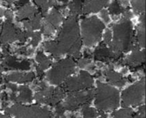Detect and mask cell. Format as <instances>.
Instances as JSON below:
<instances>
[{"label": "cell", "mask_w": 146, "mask_h": 118, "mask_svg": "<svg viewBox=\"0 0 146 118\" xmlns=\"http://www.w3.org/2000/svg\"><path fill=\"white\" fill-rule=\"evenodd\" d=\"M55 43L56 47V57H60L64 54H72L74 57L78 56L81 40L79 36L78 22L74 15L66 20Z\"/></svg>", "instance_id": "1"}, {"label": "cell", "mask_w": 146, "mask_h": 118, "mask_svg": "<svg viewBox=\"0 0 146 118\" xmlns=\"http://www.w3.org/2000/svg\"><path fill=\"white\" fill-rule=\"evenodd\" d=\"M113 40H111V50L119 57L123 52L130 49L137 50V46L133 42V31L132 23L128 20H124L113 27Z\"/></svg>", "instance_id": "2"}, {"label": "cell", "mask_w": 146, "mask_h": 118, "mask_svg": "<svg viewBox=\"0 0 146 118\" xmlns=\"http://www.w3.org/2000/svg\"><path fill=\"white\" fill-rule=\"evenodd\" d=\"M95 105L100 111H110L115 109L119 105L118 91L102 83H98V88L95 93Z\"/></svg>", "instance_id": "3"}, {"label": "cell", "mask_w": 146, "mask_h": 118, "mask_svg": "<svg viewBox=\"0 0 146 118\" xmlns=\"http://www.w3.org/2000/svg\"><path fill=\"white\" fill-rule=\"evenodd\" d=\"M104 28V23L95 16L84 20L82 22V32L85 44L92 46L98 43L101 37Z\"/></svg>", "instance_id": "4"}, {"label": "cell", "mask_w": 146, "mask_h": 118, "mask_svg": "<svg viewBox=\"0 0 146 118\" xmlns=\"http://www.w3.org/2000/svg\"><path fill=\"white\" fill-rule=\"evenodd\" d=\"M6 112L15 118H53L50 111L37 106H26L21 104H15L8 108Z\"/></svg>", "instance_id": "5"}, {"label": "cell", "mask_w": 146, "mask_h": 118, "mask_svg": "<svg viewBox=\"0 0 146 118\" xmlns=\"http://www.w3.org/2000/svg\"><path fill=\"white\" fill-rule=\"evenodd\" d=\"M74 67L75 63L72 59L62 60L53 66L52 69L47 74V79L53 84H60L74 72Z\"/></svg>", "instance_id": "6"}, {"label": "cell", "mask_w": 146, "mask_h": 118, "mask_svg": "<svg viewBox=\"0 0 146 118\" xmlns=\"http://www.w3.org/2000/svg\"><path fill=\"white\" fill-rule=\"evenodd\" d=\"M145 97V80L130 86L122 94L123 104L125 106H138Z\"/></svg>", "instance_id": "7"}, {"label": "cell", "mask_w": 146, "mask_h": 118, "mask_svg": "<svg viewBox=\"0 0 146 118\" xmlns=\"http://www.w3.org/2000/svg\"><path fill=\"white\" fill-rule=\"evenodd\" d=\"M95 93L92 90L87 91H76L72 92V94L67 98L64 104L62 105L65 110L74 111L81 106L87 105L93 98Z\"/></svg>", "instance_id": "8"}, {"label": "cell", "mask_w": 146, "mask_h": 118, "mask_svg": "<svg viewBox=\"0 0 146 118\" xmlns=\"http://www.w3.org/2000/svg\"><path fill=\"white\" fill-rule=\"evenodd\" d=\"M64 94L65 92L62 88L54 89L52 88L44 87L35 94V100L40 104L55 106L64 98Z\"/></svg>", "instance_id": "9"}, {"label": "cell", "mask_w": 146, "mask_h": 118, "mask_svg": "<svg viewBox=\"0 0 146 118\" xmlns=\"http://www.w3.org/2000/svg\"><path fill=\"white\" fill-rule=\"evenodd\" d=\"M2 33L0 36V41L3 43H9L11 42L18 40L19 35L21 32L19 29H17L10 20H7L3 27H2Z\"/></svg>", "instance_id": "10"}, {"label": "cell", "mask_w": 146, "mask_h": 118, "mask_svg": "<svg viewBox=\"0 0 146 118\" xmlns=\"http://www.w3.org/2000/svg\"><path fill=\"white\" fill-rule=\"evenodd\" d=\"M62 19V17L61 14L56 9H53L45 19V22L43 26V32L46 35L52 33L60 24Z\"/></svg>", "instance_id": "11"}, {"label": "cell", "mask_w": 146, "mask_h": 118, "mask_svg": "<svg viewBox=\"0 0 146 118\" xmlns=\"http://www.w3.org/2000/svg\"><path fill=\"white\" fill-rule=\"evenodd\" d=\"M3 65L8 69H20V70H28L30 68V63L27 60L18 61L13 56H6L3 61Z\"/></svg>", "instance_id": "12"}, {"label": "cell", "mask_w": 146, "mask_h": 118, "mask_svg": "<svg viewBox=\"0 0 146 118\" xmlns=\"http://www.w3.org/2000/svg\"><path fill=\"white\" fill-rule=\"evenodd\" d=\"M145 51L135 50L130 56H128L125 60V64L131 66L132 68H139L145 63Z\"/></svg>", "instance_id": "13"}, {"label": "cell", "mask_w": 146, "mask_h": 118, "mask_svg": "<svg viewBox=\"0 0 146 118\" xmlns=\"http://www.w3.org/2000/svg\"><path fill=\"white\" fill-rule=\"evenodd\" d=\"M94 57L98 60L101 61H110L114 59H118L119 56L116 55L111 49L106 48L104 45L99 46L94 52Z\"/></svg>", "instance_id": "14"}, {"label": "cell", "mask_w": 146, "mask_h": 118, "mask_svg": "<svg viewBox=\"0 0 146 118\" xmlns=\"http://www.w3.org/2000/svg\"><path fill=\"white\" fill-rule=\"evenodd\" d=\"M62 89L64 91H68L72 93V92H76L85 89V87L79 76V77H69L68 79H67L62 86Z\"/></svg>", "instance_id": "15"}, {"label": "cell", "mask_w": 146, "mask_h": 118, "mask_svg": "<svg viewBox=\"0 0 146 118\" xmlns=\"http://www.w3.org/2000/svg\"><path fill=\"white\" fill-rule=\"evenodd\" d=\"M107 3L108 0H84L82 10L86 14L90 12H97L99 11Z\"/></svg>", "instance_id": "16"}, {"label": "cell", "mask_w": 146, "mask_h": 118, "mask_svg": "<svg viewBox=\"0 0 146 118\" xmlns=\"http://www.w3.org/2000/svg\"><path fill=\"white\" fill-rule=\"evenodd\" d=\"M35 76L33 72L29 73H13L7 76L6 80L10 82H16V83H28L34 79Z\"/></svg>", "instance_id": "17"}, {"label": "cell", "mask_w": 146, "mask_h": 118, "mask_svg": "<svg viewBox=\"0 0 146 118\" xmlns=\"http://www.w3.org/2000/svg\"><path fill=\"white\" fill-rule=\"evenodd\" d=\"M105 76L107 77V80L110 83L115 84L116 86L121 87L126 83V80L124 79V77L113 70H107L105 72Z\"/></svg>", "instance_id": "18"}, {"label": "cell", "mask_w": 146, "mask_h": 118, "mask_svg": "<svg viewBox=\"0 0 146 118\" xmlns=\"http://www.w3.org/2000/svg\"><path fill=\"white\" fill-rule=\"evenodd\" d=\"M19 95L16 97V104L29 103L32 101V92L27 86H21L18 88Z\"/></svg>", "instance_id": "19"}, {"label": "cell", "mask_w": 146, "mask_h": 118, "mask_svg": "<svg viewBox=\"0 0 146 118\" xmlns=\"http://www.w3.org/2000/svg\"><path fill=\"white\" fill-rule=\"evenodd\" d=\"M40 23H41V15L37 14V15L30 17L28 20L25 21L24 26L27 29V31H33V30L39 28Z\"/></svg>", "instance_id": "20"}, {"label": "cell", "mask_w": 146, "mask_h": 118, "mask_svg": "<svg viewBox=\"0 0 146 118\" xmlns=\"http://www.w3.org/2000/svg\"><path fill=\"white\" fill-rule=\"evenodd\" d=\"M35 14V9L33 7L30 5H23L22 8L19 10L18 13V19L19 20H25L27 18H30L33 16Z\"/></svg>", "instance_id": "21"}, {"label": "cell", "mask_w": 146, "mask_h": 118, "mask_svg": "<svg viewBox=\"0 0 146 118\" xmlns=\"http://www.w3.org/2000/svg\"><path fill=\"white\" fill-rule=\"evenodd\" d=\"M36 60L38 62V68L41 69L42 71L47 69L50 66V64H51L50 60L42 52H38L37 54V55H36Z\"/></svg>", "instance_id": "22"}, {"label": "cell", "mask_w": 146, "mask_h": 118, "mask_svg": "<svg viewBox=\"0 0 146 118\" xmlns=\"http://www.w3.org/2000/svg\"><path fill=\"white\" fill-rule=\"evenodd\" d=\"M113 118H134V113L130 108L121 109L112 114Z\"/></svg>", "instance_id": "23"}, {"label": "cell", "mask_w": 146, "mask_h": 118, "mask_svg": "<svg viewBox=\"0 0 146 118\" xmlns=\"http://www.w3.org/2000/svg\"><path fill=\"white\" fill-rule=\"evenodd\" d=\"M138 30V42L139 46L144 47L145 46V20L144 15L142 16V24L139 26Z\"/></svg>", "instance_id": "24"}, {"label": "cell", "mask_w": 146, "mask_h": 118, "mask_svg": "<svg viewBox=\"0 0 146 118\" xmlns=\"http://www.w3.org/2000/svg\"><path fill=\"white\" fill-rule=\"evenodd\" d=\"M82 1L83 0H73L70 3V9L74 15L80 14L82 11Z\"/></svg>", "instance_id": "25"}, {"label": "cell", "mask_w": 146, "mask_h": 118, "mask_svg": "<svg viewBox=\"0 0 146 118\" xmlns=\"http://www.w3.org/2000/svg\"><path fill=\"white\" fill-rule=\"evenodd\" d=\"M82 114L85 117V118H95L97 117L98 113L97 111L88 106V105H85L82 107Z\"/></svg>", "instance_id": "26"}, {"label": "cell", "mask_w": 146, "mask_h": 118, "mask_svg": "<svg viewBox=\"0 0 146 118\" xmlns=\"http://www.w3.org/2000/svg\"><path fill=\"white\" fill-rule=\"evenodd\" d=\"M133 7L137 13L143 12L145 9V0H133Z\"/></svg>", "instance_id": "27"}, {"label": "cell", "mask_w": 146, "mask_h": 118, "mask_svg": "<svg viewBox=\"0 0 146 118\" xmlns=\"http://www.w3.org/2000/svg\"><path fill=\"white\" fill-rule=\"evenodd\" d=\"M110 11L111 14H121L123 10H122V8L120 6L119 3L117 1H115L111 3L110 7Z\"/></svg>", "instance_id": "28"}, {"label": "cell", "mask_w": 146, "mask_h": 118, "mask_svg": "<svg viewBox=\"0 0 146 118\" xmlns=\"http://www.w3.org/2000/svg\"><path fill=\"white\" fill-rule=\"evenodd\" d=\"M41 40V34L39 32H35L32 34V41H31V44L35 47L37 46V44L39 43V41Z\"/></svg>", "instance_id": "29"}, {"label": "cell", "mask_w": 146, "mask_h": 118, "mask_svg": "<svg viewBox=\"0 0 146 118\" xmlns=\"http://www.w3.org/2000/svg\"><path fill=\"white\" fill-rule=\"evenodd\" d=\"M64 111H65V109H64L63 106L58 103L57 106H56V117L58 118H62L64 117Z\"/></svg>", "instance_id": "30"}, {"label": "cell", "mask_w": 146, "mask_h": 118, "mask_svg": "<svg viewBox=\"0 0 146 118\" xmlns=\"http://www.w3.org/2000/svg\"><path fill=\"white\" fill-rule=\"evenodd\" d=\"M35 3L40 7V8H42V9H43V12L44 11H46L47 9H48V8H49V3H48V2H47V0H35Z\"/></svg>", "instance_id": "31"}, {"label": "cell", "mask_w": 146, "mask_h": 118, "mask_svg": "<svg viewBox=\"0 0 146 118\" xmlns=\"http://www.w3.org/2000/svg\"><path fill=\"white\" fill-rule=\"evenodd\" d=\"M145 106H141L139 110V111L134 114V118H145Z\"/></svg>", "instance_id": "32"}, {"label": "cell", "mask_w": 146, "mask_h": 118, "mask_svg": "<svg viewBox=\"0 0 146 118\" xmlns=\"http://www.w3.org/2000/svg\"><path fill=\"white\" fill-rule=\"evenodd\" d=\"M111 40H112V34H111V31H107L104 34V42L105 43L107 44H110L111 43Z\"/></svg>", "instance_id": "33"}, {"label": "cell", "mask_w": 146, "mask_h": 118, "mask_svg": "<svg viewBox=\"0 0 146 118\" xmlns=\"http://www.w3.org/2000/svg\"><path fill=\"white\" fill-rule=\"evenodd\" d=\"M7 87H8L9 88H10V89H11L12 93H15L16 91H18V88H17V87H16V85H15V84L8 83V84H7Z\"/></svg>", "instance_id": "34"}, {"label": "cell", "mask_w": 146, "mask_h": 118, "mask_svg": "<svg viewBox=\"0 0 146 118\" xmlns=\"http://www.w3.org/2000/svg\"><path fill=\"white\" fill-rule=\"evenodd\" d=\"M28 2V0H19V2H18V3L20 4V5H25Z\"/></svg>", "instance_id": "35"}, {"label": "cell", "mask_w": 146, "mask_h": 118, "mask_svg": "<svg viewBox=\"0 0 146 118\" xmlns=\"http://www.w3.org/2000/svg\"><path fill=\"white\" fill-rule=\"evenodd\" d=\"M0 118H9L8 116H0Z\"/></svg>", "instance_id": "36"}, {"label": "cell", "mask_w": 146, "mask_h": 118, "mask_svg": "<svg viewBox=\"0 0 146 118\" xmlns=\"http://www.w3.org/2000/svg\"><path fill=\"white\" fill-rule=\"evenodd\" d=\"M2 30V22L0 21V31Z\"/></svg>", "instance_id": "37"}, {"label": "cell", "mask_w": 146, "mask_h": 118, "mask_svg": "<svg viewBox=\"0 0 146 118\" xmlns=\"http://www.w3.org/2000/svg\"><path fill=\"white\" fill-rule=\"evenodd\" d=\"M0 83H1V68H0Z\"/></svg>", "instance_id": "38"}]
</instances>
